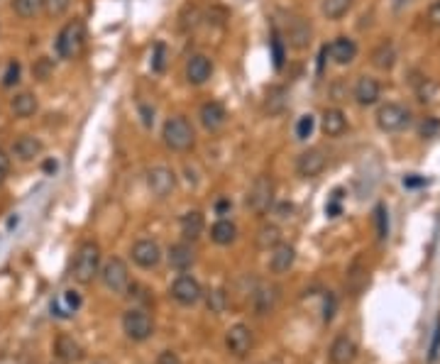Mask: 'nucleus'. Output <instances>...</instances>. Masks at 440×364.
Returning a JSON list of instances; mask_svg holds the SVG:
<instances>
[{
	"label": "nucleus",
	"mask_w": 440,
	"mask_h": 364,
	"mask_svg": "<svg viewBox=\"0 0 440 364\" xmlns=\"http://www.w3.org/2000/svg\"><path fill=\"white\" fill-rule=\"evenodd\" d=\"M44 8V0H13L15 15H20L22 20H29Z\"/></svg>",
	"instance_id": "obj_32"
},
{
	"label": "nucleus",
	"mask_w": 440,
	"mask_h": 364,
	"mask_svg": "<svg viewBox=\"0 0 440 364\" xmlns=\"http://www.w3.org/2000/svg\"><path fill=\"white\" fill-rule=\"evenodd\" d=\"M271 59H274V66L276 69H281L284 66V44H281V39H279V34H271Z\"/></svg>",
	"instance_id": "obj_41"
},
{
	"label": "nucleus",
	"mask_w": 440,
	"mask_h": 364,
	"mask_svg": "<svg viewBox=\"0 0 440 364\" xmlns=\"http://www.w3.org/2000/svg\"><path fill=\"white\" fill-rule=\"evenodd\" d=\"M54 357L64 364H76L83 360V347L71 335H59L54 342Z\"/></svg>",
	"instance_id": "obj_20"
},
{
	"label": "nucleus",
	"mask_w": 440,
	"mask_h": 364,
	"mask_svg": "<svg viewBox=\"0 0 440 364\" xmlns=\"http://www.w3.org/2000/svg\"><path fill=\"white\" fill-rule=\"evenodd\" d=\"M325 164H328V159H325L323 149L318 147L306 149V152H301L299 159H296V174H299L301 178H315L318 174H323Z\"/></svg>",
	"instance_id": "obj_11"
},
{
	"label": "nucleus",
	"mask_w": 440,
	"mask_h": 364,
	"mask_svg": "<svg viewBox=\"0 0 440 364\" xmlns=\"http://www.w3.org/2000/svg\"><path fill=\"white\" fill-rule=\"evenodd\" d=\"M86 42V27L81 20H71L62 27L57 37V54L62 59H76Z\"/></svg>",
	"instance_id": "obj_3"
},
{
	"label": "nucleus",
	"mask_w": 440,
	"mask_h": 364,
	"mask_svg": "<svg viewBox=\"0 0 440 364\" xmlns=\"http://www.w3.org/2000/svg\"><path fill=\"white\" fill-rule=\"evenodd\" d=\"M122 330H125V335L130 337L132 342H145L155 335V323H152V318L147 316L145 311L130 308V311H125V316H122Z\"/></svg>",
	"instance_id": "obj_5"
},
{
	"label": "nucleus",
	"mask_w": 440,
	"mask_h": 364,
	"mask_svg": "<svg viewBox=\"0 0 440 364\" xmlns=\"http://www.w3.org/2000/svg\"><path fill=\"white\" fill-rule=\"evenodd\" d=\"M436 91H438L436 83H433L431 78H423L421 86H418V101H421V103H433V101H436Z\"/></svg>",
	"instance_id": "obj_39"
},
{
	"label": "nucleus",
	"mask_w": 440,
	"mask_h": 364,
	"mask_svg": "<svg viewBox=\"0 0 440 364\" xmlns=\"http://www.w3.org/2000/svg\"><path fill=\"white\" fill-rule=\"evenodd\" d=\"M157 364H181V360L171 350H164L159 355V360H157Z\"/></svg>",
	"instance_id": "obj_49"
},
{
	"label": "nucleus",
	"mask_w": 440,
	"mask_h": 364,
	"mask_svg": "<svg viewBox=\"0 0 440 364\" xmlns=\"http://www.w3.org/2000/svg\"><path fill=\"white\" fill-rule=\"evenodd\" d=\"M225 347H227V352L235 357L250 355L252 347H255V332H252V328L245 326V323H237V326L227 328Z\"/></svg>",
	"instance_id": "obj_8"
},
{
	"label": "nucleus",
	"mask_w": 440,
	"mask_h": 364,
	"mask_svg": "<svg viewBox=\"0 0 440 364\" xmlns=\"http://www.w3.org/2000/svg\"><path fill=\"white\" fill-rule=\"evenodd\" d=\"M325 49H328V57L333 59L338 66H348V64H353L355 57H357V44L350 37H335Z\"/></svg>",
	"instance_id": "obj_16"
},
{
	"label": "nucleus",
	"mask_w": 440,
	"mask_h": 364,
	"mask_svg": "<svg viewBox=\"0 0 440 364\" xmlns=\"http://www.w3.org/2000/svg\"><path fill=\"white\" fill-rule=\"evenodd\" d=\"M438 355H440V318L436 323V330H433V342H431V352H428V360L436 362Z\"/></svg>",
	"instance_id": "obj_42"
},
{
	"label": "nucleus",
	"mask_w": 440,
	"mask_h": 364,
	"mask_svg": "<svg viewBox=\"0 0 440 364\" xmlns=\"http://www.w3.org/2000/svg\"><path fill=\"white\" fill-rule=\"evenodd\" d=\"M348 286H350V291H353V296H357V293L362 291L364 286H367V269L362 267V262H360V259L353 264V269H350Z\"/></svg>",
	"instance_id": "obj_30"
},
{
	"label": "nucleus",
	"mask_w": 440,
	"mask_h": 364,
	"mask_svg": "<svg viewBox=\"0 0 440 364\" xmlns=\"http://www.w3.org/2000/svg\"><path fill=\"white\" fill-rule=\"evenodd\" d=\"M428 22H431L433 27H440V0H436V3L428 8Z\"/></svg>",
	"instance_id": "obj_47"
},
{
	"label": "nucleus",
	"mask_w": 440,
	"mask_h": 364,
	"mask_svg": "<svg viewBox=\"0 0 440 364\" xmlns=\"http://www.w3.org/2000/svg\"><path fill=\"white\" fill-rule=\"evenodd\" d=\"M404 186H406V188H421V186H426V176H418V174H409V176H404Z\"/></svg>",
	"instance_id": "obj_45"
},
{
	"label": "nucleus",
	"mask_w": 440,
	"mask_h": 364,
	"mask_svg": "<svg viewBox=\"0 0 440 364\" xmlns=\"http://www.w3.org/2000/svg\"><path fill=\"white\" fill-rule=\"evenodd\" d=\"M230 211H232V203L227 201V198H220V201L215 203V213H218V216H227Z\"/></svg>",
	"instance_id": "obj_50"
},
{
	"label": "nucleus",
	"mask_w": 440,
	"mask_h": 364,
	"mask_svg": "<svg viewBox=\"0 0 440 364\" xmlns=\"http://www.w3.org/2000/svg\"><path fill=\"white\" fill-rule=\"evenodd\" d=\"M44 172H47V174L57 172V162H52V159H49V162H44Z\"/></svg>",
	"instance_id": "obj_53"
},
{
	"label": "nucleus",
	"mask_w": 440,
	"mask_h": 364,
	"mask_svg": "<svg viewBox=\"0 0 440 364\" xmlns=\"http://www.w3.org/2000/svg\"><path fill=\"white\" fill-rule=\"evenodd\" d=\"M438 132H440V120H438V118H433V115L423 118L421 125H418V134H421V137H426V139L436 137Z\"/></svg>",
	"instance_id": "obj_38"
},
{
	"label": "nucleus",
	"mask_w": 440,
	"mask_h": 364,
	"mask_svg": "<svg viewBox=\"0 0 440 364\" xmlns=\"http://www.w3.org/2000/svg\"><path fill=\"white\" fill-rule=\"evenodd\" d=\"M276 301H279V288H276L274 284H260L255 296H252L257 316H267V313H271L276 306Z\"/></svg>",
	"instance_id": "obj_22"
},
{
	"label": "nucleus",
	"mask_w": 440,
	"mask_h": 364,
	"mask_svg": "<svg viewBox=\"0 0 440 364\" xmlns=\"http://www.w3.org/2000/svg\"><path fill=\"white\" fill-rule=\"evenodd\" d=\"M211 76H213V62L206 54H194L186 62V81L191 86H204Z\"/></svg>",
	"instance_id": "obj_13"
},
{
	"label": "nucleus",
	"mask_w": 440,
	"mask_h": 364,
	"mask_svg": "<svg viewBox=\"0 0 440 364\" xmlns=\"http://www.w3.org/2000/svg\"><path fill=\"white\" fill-rule=\"evenodd\" d=\"M132 262L140 269H157L162 262V247L155 240H137L132 244Z\"/></svg>",
	"instance_id": "obj_12"
},
{
	"label": "nucleus",
	"mask_w": 440,
	"mask_h": 364,
	"mask_svg": "<svg viewBox=\"0 0 440 364\" xmlns=\"http://www.w3.org/2000/svg\"><path fill=\"white\" fill-rule=\"evenodd\" d=\"M281 242V232L276 225H262L257 230V247L260 249H271Z\"/></svg>",
	"instance_id": "obj_31"
},
{
	"label": "nucleus",
	"mask_w": 440,
	"mask_h": 364,
	"mask_svg": "<svg viewBox=\"0 0 440 364\" xmlns=\"http://www.w3.org/2000/svg\"><path fill=\"white\" fill-rule=\"evenodd\" d=\"M311 22L306 18H291L289 27H286V37H289V44L294 49H306L311 44Z\"/></svg>",
	"instance_id": "obj_21"
},
{
	"label": "nucleus",
	"mask_w": 440,
	"mask_h": 364,
	"mask_svg": "<svg viewBox=\"0 0 440 364\" xmlns=\"http://www.w3.org/2000/svg\"><path fill=\"white\" fill-rule=\"evenodd\" d=\"M313 130H315V118L311 115V113H306V115H301L299 120H296V127H294V132H296V139H308L311 134H313Z\"/></svg>",
	"instance_id": "obj_35"
},
{
	"label": "nucleus",
	"mask_w": 440,
	"mask_h": 364,
	"mask_svg": "<svg viewBox=\"0 0 440 364\" xmlns=\"http://www.w3.org/2000/svg\"><path fill=\"white\" fill-rule=\"evenodd\" d=\"M411 122V111L399 103H387L377 111V127L382 132H402Z\"/></svg>",
	"instance_id": "obj_7"
},
{
	"label": "nucleus",
	"mask_w": 440,
	"mask_h": 364,
	"mask_svg": "<svg viewBox=\"0 0 440 364\" xmlns=\"http://www.w3.org/2000/svg\"><path fill=\"white\" fill-rule=\"evenodd\" d=\"M353 8V0H323V15L328 20H340Z\"/></svg>",
	"instance_id": "obj_33"
},
{
	"label": "nucleus",
	"mask_w": 440,
	"mask_h": 364,
	"mask_svg": "<svg viewBox=\"0 0 440 364\" xmlns=\"http://www.w3.org/2000/svg\"><path fill=\"white\" fill-rule=\"evenodd\" d=\"M394 64H397V49H394L392 42H382L372 52V66L379 69V71H392Z\"/></svg>",
	"instance_id": "obj_27"
},
{
	"label": "nucleus",
	"mask_w": 440,
	"mask_h": 364,
	"mask_svg": "<svg viewBox=\"0 0 440 364\" xmlns=\"http://www.w3.org/2000/svg\"><path fill=\"white\" fill-rule=\"evenodd\" d=\"M142 115H145V125H147V127L155 122V111H150L147 106H142Z\"/></svg>",
	"instance_id": "obj_51"
},
{
	"label": "nucleus",
	"mask_w": 440,
	"mask_h": 364,
	"mask_svg": "<svg viewBox=\"0 0 440 364\" xmlns=\"http://www.w3.org/2000/svg\"><path fill=\"white\" fill-rule=\"evenodd\" d=\"M245 203L255 216H264V213L274 206V181H271V176L260 174V176L252 181Z\"/></svg>",
	"instance_id": "obj_4"
},
{
	"label": "nucleus",
	"mask_w": 440,
	"mask_h": 364,
	"mask_svg": "<svg viewBox=\"0 0 440 364\" xmlns=\"http://www.w3.org/2000/svg\"><path fill=\"white\" fill-rule=\"evenodd\" d=\"M340 198H343V191L338 188V191L333 193V201L325 206V213H328L330 218H338L340 216Z\"/></svg>",
	"instance_id": "obj_44"
},
{
	"label": "nucleus",
	"mask_w": 440,
	"mask_h": 364,
	"mask_svg": "<svg viewBox=\"0 0 440 364\" xmlns=\"http://www.w3.org/2000/svg\"><path fill=\"white\" fill-rule=\"evenodd\" d=\"M211 240H213L215 244H232L237 240V227L232 220H227V218H220L218 223H215L213 227H211Z\"/></svg>",
	"instance_id": "obj_28"
},
{
	"label": "nucleus",
	"mask_w": 440,
	"mask_h": 364,
	"mask_svg": "<svg viewBox=\"0 0 440 364\" xmlns=\"http://www.w3.org/2000/svg\"><path fill=\"white\" fill-rule=\"evenodd\" d=\"M10 174V154L5 152L3 147H0V186L5 183V178H8Z\"/></svg>",
	"instance_id": "obj_43"
},
{
	"label": "nucleus",
	"mask_w": 440,
	"mask_h": 364,
	"mask_svg": "<svg viewBox=\"0 0 440 364\" xmlns=\"http://www.w3.org/2000/svg\"><path fill=\"white\" fill-rule=\"evenodd\" d=\"M291 211H294V206H291V203H281V206H279V216L281 218H289Z\"/></svg>",
	"instance_id": "obj_52"
},
{
	"label": "nucleus",
	"mask_w": 440,
	"mask_h": 364,
	"mask_svg": "<svg viewBox=\"0 0 440 364\" xmlns=\"http://www.w3.org/2000/svg\"><path fill=\"white\" fill-rule=\"evenodd\" d=\"M101 272V247L96 242H81V247L76 249V257H73L71 276L78 284H91L93 279Z\"/></svg>",
	"instance_id": "obj_2"
},
{
	"label": "nucleus",
	"mask_w": 440,
	"mask_h": 364,
	"mask_svg": "<svg viewBox=\"0 0 440 364\" xmlns=\"http://www.w3.org/2000/svg\"><path fill=\"white\" fill-rule=\"evenodd\" d=\"M320 130L325 132V137H343L345 130H348V118L340 108H328V111H323Z\"/></svg>",
	"instance_id": "obj_24"
},
{
	"label": "nucleus",
	"mask_w": 440,
	"mask_h": 364,
	"mask_svg": "<svg viewBox=\"0 0 440 364\" xmlns=\"http://www.w3.org/2000/svg\"><path fill=\"white\" fill-rule=\"evenodd\" d=\"M171 298L181 306H196V303L204 298V288H201L199 279L189 276V274H181L174 284H171Z\"/></svg>",
	"instance_id": "obj_9"
},
{
	"label": "nucleus",
	"mask_w": 440,
	"mask_h": 364,
	"mask_svg": "<svg viewBox=\"0 0 440 364\" xmlns=\"http://www.w3.org/2000/svg\"><path fill=\"white\" fill-rule=\"evenodd\" d=\"M20 71H22L20 62H10V64H8V69H5V74H3V86H5V88H13L15 83L20 81Z\"/></svg>",
	"instance_id": "obj_40"
},
{
	"label": "nucleus",
	"mask_w": 440,
	"mask_h": 364,
	"mask_svg": "<svg viewBox=\"0 0 440 364\" xmlns=\"http://www.w3.org/2000/svg\"><path fill=\"white\" fill-rule=\"evenodd\" d=\"M78 306H81V296H78L76 291H64L62 296L52 303V311L57 313L59 318H69L71 313L78 311Z\"/></svg>",
	"instance_id": "obj_29"
},
{
	"label": "nucleus",
	"mask_w": 440,
	"mask_h": 364,
	"mask_svg": "<svg viewBox=\"0 0 440 364\" xmlns=\"http://www.w3.org/2000/svg\"><path fill=\"white\" fill-rule=\"evenodd\" d=\"M42 152H44V142L39 137H34V134H20V137L13 142L15 159H20V162H24V164L42 157Z\"/></svg>",
	"instance_id": "obj_15"
},
{
	"label": "nucleus",
	"mask_w": 440,
	"mask_h": 364,
	"mask_svg": "<svg viewBox=\"0 0 440 364\" xmlns=\"http://www.w3.org/2000/svg\"><path fill=\"white\" fill-rule=\"evenodd\" d=\"M147 186L157 198H169L176 188V174L169 167H152L147 172Z\"/></svg>",
	"instance_id": "obj_10"
},
{
	"label": "nucleus",
	"mask_w": 440,
	"mask_h": 364,
	"mask_svg": "<svg viewBox=\"0 0 440 364\" xmlns=\"http://www.w3.org/2000/svg\"><path fill=\"white\" fill-rule=\"evenodd\" d=\"M166 257H169V267L176 269V272H186V269H191L196 264L194 247H191V244H186V242L171 244Z\"/></svg>",
	"instance_id": "obj_23"
},
{
	"label": "nucleus",
	"mask_w": 440,
	"mask_h": 364,
	"mask_svg": "<svg viewBox=\"0 0 440 364\" xmlns=\"http://www.w3.org/2000/svg\"><path fill=\"white\" fill-rule=\"evenodd\" d=\"M199 118H201V125H204L208 132H218V130L225 127V122H227V113L218 101L204 103L199 111Z\"/></svg>",
	"instance_id": "obj_18"
},
{
	"label": "nucleus",
	"mask_w": 440,
	"mask_h": 364,
	"mask_svg": "<svg viewBox=\"0 0 440 364\" xmlns=\"http://www.w3.org/2000/svg\"><path fill=\"white\" fill-rule=\"evenodd\" d=\"M101 279L106 284L108 291L113 293H125L130 288V274H127V264L120 257H111L101 267Z\"/></svg>",
	"instance_id": "obj_6"
},
{
	"label": "nucleus",
	"mask_w": 440,
	"mask_h": 364,
	"mask_svg": "<svg viewBox=\"0 0 440 364\" xmlns=\"http://www.w3.org/2000/svg\"><path fill=\"white\" fill-rule=\"evenodd\" d=\"M294 262H296L294 244L279 242L276 247H271V254H269V269H271V274H286L291 267H294Z\"/></svg>",
	"instance_id": "obj_19"
},
{
	"label": "nucleus",
	"mask_w": 440,
	"mask_h": 364,
	"mask_svg": "<svg viewBox=\"0 0 440 364\" xmlns=\"http://www.w3.org/2000/svg\"><path fill=\"white\" fill-rule=\"evenodd\" d=\"M355 357H357V342H355L350 335L335 337L333 345H330V350H328L330 364H350V362H355Z\"/></svg>",
	"instance_id": "obj_17"
},
{
	"label": "nucleus",
	"mask_w": 440,
	"mask_h": 364,
	"mask_svg": "<svg viewBox=\"0 0 440 364\" xmlns=\"http://www.w3.org/2000/svg\"><path fill=\"white\" fill-rule=\"evenodd\" d=\"M179 225H181V235H184V240L196 242L201 237V232H204L206 223H204V216H201L199 211H189V213L181 216Z\"/></svg>",
	"instance_id": "obj_26"
},
{
	"label": "nucleus",
	"mask_w": 440,
	"mask_h": 364,
	"mask_svg": "<svg viewBox=\"0 0 440 364\" xmlns=\"http://www.w3.org/2000/svg\"><path fill=\"white\" fill-rule=\"evenodd\" d=\"M162 139H164L166 149H171V152H191L196 144L194 125L186 120L184 115L169 118L164 122V130H162Z\"/></svg>",
	"instance_id": "obj_1"
},
{
	"label": "nucleus",
	"mask_w": 440,
	"mask_h": 364,
	"mask_svg": "<svg viewBox=\"0 0 440 364\" xmlns=\"http://www.w3.org/2000/svg\"><path fill=\"white\" fill-rule=\"evenodd\" d=\"M206 303H208V311L215 313V316H220V313H225L227 303H230V298H227V293L222 291V288H213V291L208 293V298H206Z\"/></svg>",
	"instance_id": "obj_34"
},
{
	"label": "nucleus",
	"mask_w": 440,
	"mask_h": 364,
	"mask_svg": "<svg viewBox=\"0 0 440 364\" xmlns=\"http://www.w3.org/2000/svg\"><path fill=\"white\" fill-rule=\"evenodd\" d=\"M10 111H13V115L20 118V120H27V118H32L34 113L39 111L37 96H34V93H29V91L17 93V96L10 101Z\"/></svg>",
	"instance_id": "obj_25"
},
{
	"label": "nucleus",
	"mask_w": 440,
	"mask_h": 364,
	"mask_svg": "<svg viewBox=\"0 0 440 364\" xmlns=\"http://www.w3.org/2000/svg\"><path fill=\"white\" fill-rule=\"evenodd\" d=\"M155 71H162L164 69V44H157L155 47V64H152Z\"/></svg>",
	"instance_id": "obj_46"
},
{
	"label": "nucleus",
	"mask_w": 440,
	"mask_h": 364,
	"mask_svg": "<svg viewBox=\"0 0 440 364\" xmlns=\"http://www.w3.org/2000/svg\"><path fill=\"white\" fill-rule=\"evenodd\" d=\"M69 5H71V0H44L42 10L49 15V18H62V15L69 10Z\"/></svg>",
	"instance_id": "obj_37"
},
{
	"label": "nucleus",
	"mask_w": 440,
	"mask_h": 364,
	"mask_svg": "<svg viewBox=\"0 0 440 364\" xmlns=\"http://www.w3.org/2000/svg\"><path fill=\"white\" fill-rule=\"evenodd\" d=\"M374 223H377V237L379 240H387L389 237V213H387V206H382V203L374 208Z\"/></svg>",
	"instance_id": "obj_36"
},
{
	"label": "nucleus",
	"mask_w": 440,
	"mask_h": 364,
	"mask_svg": "<svg viewBox=\"0 0 440 364\" xmlns=\"http://www.w3.org/2000/svg\"><path fill=\"white\" fill-rule=\"evenodd\" d=\"M353 96H355V103H357V106L369 108L379 101V96H382V86H379L377 78L360 76L357 83H355V88H353Z\"/></svg>",
	"instance_id": "obj_14"
},
{
	"label": "nucleus",
	"mask_w": 440,
	"mask_h": 364,
	"mask_svg": "<svg viewBox=\"0 0 440 364\" xmlns=\"http://www.w3.org/2000/svg\"><path fill=\"white\" fill-rule=\"evenodd\" d=\"M333 313H335V298H333V293H328V296H325V308H323L325 323L333 321Z\"/></svg>",
	"instance_id": "obj_48"
}]
</instances>
